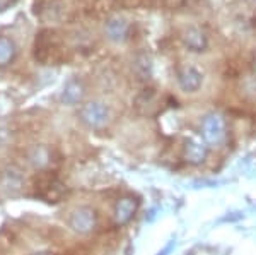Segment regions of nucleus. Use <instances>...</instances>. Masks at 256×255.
Segmentation results:
<instances>
[{"label": "nucleus", "instance_id": "1", "mask_svg": "<svg viewBox=\"0 0 256 255\" xmlns=\"http://www.w3.org/2000/svg\"><path fill=\"white\" fill-rule=\"evenodd\" d=\"M31 188L34 197H38V199L48 204H58L62 200L67 199L68 195V187L52 170L38 171L34 178H32Z\"/></svg>", "mask_w": 256, "mask_h": 255}, {"label": "nucleus", "instance_id": "2", "mask_svg": "<svg viewBox=\"0 0 256 255\" xmlns=\"http://www.w3.org/2000/svg\"><path fill=\"white\" fill-rule=\"evenodd\" d=\"M98 211L94 207H90V205H79V207H76L70 212L67 219L68 228L74 233H77V235H89V233H92L98 228Z\"/></svg>", "mask_w": 256, "mask_h": 255}, {"label": "nucleus", "instance_id": "3", "mask_svg": "<svg viewBox=\"0 0 256 255\" xmlns=\"http://www.w3.org/2000/svg\"><path fill=\"white\" fill-rule=\"evenodd\" d=\"M202 137L207 144L220 146L227 137L226 120L218 113H210L202 122Z\"/></svg>", "mask_w": 256, "mask_h": 255}, {"label": "nucleus", "instance_id": "4", "mask_svg": "<svg viewBox=\"0 0 256 255\" xmlns=\"http://www.w3.org/2000/svg\"><path fill=\"white\" fill-rule=\"evenodd\" d=\"M24 187L22 171L16 166H7L0 171V192H4L7 197L19 195Z\"/></svg>", "mask_w": 256, "mask_h": 255}, {"label": "nucleus", "instance_id": "5", "mask_svg": "<svg viewBox=\"0 0 256 255\" xmlns=\"http://www.w3.org/2000/svg\"><path fill=\"white\" fill-rule=\"evenodd\" d=\"M80 118L90 129H102L110 120V112L102 103H88L82 108Z\"/></svg>", "mask_w": 256, "mask_h": 255}, {"label": "nucleus", "instance_id": "6", "mask_svg": "<svg viewBox=\"0 0 256 255\" xmlns=\"http://www.w3.org/2000/svg\"><path fill=\"white\" fill-rule=\"evenodd\" d=\"M140 207V200L134 195H125L118 199L116 205H114L113 219L116 226H125L135 217Z\"/></svg>", "mask_w": 256, "mask_h": 255}, {"label": "nucleus", "instance_id": "7", "mask_svg": "<svg viewBox=\"0 0 256 255\" xmlns=\"http://www.w3.org/2000/svg\"><path fill=\"white\" fill-rule=\"evenodd\" d=\"M202 82H204V77L193 67H184L183 71L178 74V84L186 93H196L200 89Z\"/></svg>", "mask_w": 256, "mask_h": 255}, {"label": "nucleus", "instance_id": "8", "mask_svg": "<svg viewBox=\"0 0 256 255\" xmlns=\"http://www.w3.org/2000/svg\"><path fill=\"white\" fill-rule=\"evenodd\" d=\"M183 154L190 164H202L208 156V147L205 146V142L192 139V141H186V144H184Z\"/></svg>", "mask_w": 256, "mask_h": 255}, {"label": "nucleus", "instance_id": "9", "mask_svg": "<svg viewBox=\"0 0 256 255\" xmlns=\"http://www.w3.org/2000/svg\"><path fill=\"white\" fill-rule=\"evenodd\" d=\"M186 45L193 52H202L205 48V45H207V41H205V36L200 31L193 30L186 35Z\"/></svg>", "mask_w": 256, "mask_h": 255}, {"label": "nucleus", "instance_id": "10", "mask_svg": "<svg viewBox=\"0 0 256 255\" xmlns=\"http://www.w3.org/2000/svg\"><path fill=\"white\" fill-rule=\"evenodd\" d=\"M82 98V86L79 82H68L64 89V101L77 103Z\"/></svg>", "mask_w": 256, "mask_h": 255}, {"label": "nucleus", "instance_id": "11", "mask_svg": "<svg viewBox=\"0 0 256 255\" xmlns=\"http://www.w3.org/2000/svg\"><path fill=\"white\" fill-rule=\"evenodd\" d=\"M108 33L113 40H122L126 33V24L123 21H111L108 26Z\"/></svg>", "mask_w": 256, "mask_h": 255}, {"label": "nucleus", "instance_id": "12", "mask_svg": "<svg viewBox=\"0 0 256 255\" xmlns=\"http://www.w3.org/2000/svg\"><path fill=\"white\" fill-rule=\"evenodd\" d=\"M12 57V47L6 40H0V64L7 62Z\"/></svg>", "mask_w": 256, "mask_h": 255}, {"label": "nucleus", "instance_id": "13", "mask_svg": "<svg viewBox=\"0 0 256 255\" xmlns=\"http://www.w3.org/2000/svg\"><path fill=\"white\" fill-rule=\"evenodd\" d=\"M171 246H172V245H168L166 248H164L162 252H160V253H158V255H168L169 252H171Z\"/></svg>", "mask_w": 256, "mask_h": 255}, {"label": "nucleus", "instance_id": "14", "mask_svg": "<svg viewBox=\"0 0 256 255\" xmlns=\"http://www.w3.org/2000/svg\"><path fill=\"white\" fill-rule=\"evenodd\" d=\"M254 64H256V53H254Z\"/></svg>", "mask_w": 256, "mask_h": 255}]
</instances>
